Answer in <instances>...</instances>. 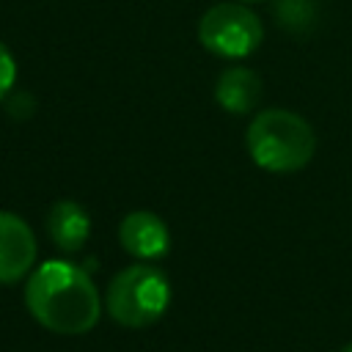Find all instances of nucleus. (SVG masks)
I'll use <instances>...</instances> for the list:
<instances>
[{"label": "nucleus", "instance_id": "39448f33", "mask_svg": "<svg viewBox=\"0 0 352 352\" xmlns=\"http://www.w3.org/2000/svg\"><path fill=\"white\" fill-rule=\"evenodd\" d=\"M33 228L14 212H0V283L11 286L33 272L36 264Z\"/></svg>", "mask_w": 352, "mask_h": 352}, {"label": "nucleus", "instance_id": "1a4fd4ad", "mask_svg": "<svg viewBox=\"0 0 352 352\" xmlns=\"http://www.w3.org/2000/svg\"><path fill=\"white\" fill-rule=\"evenodd\" d=\"M278 16L283 28H297L300 22L311 19V0H280Z\"/></svg>", "mask_w": 352, "mask_h": 352}, {"label": "nucleus", "instance_id": "6e6552de", "mask_svg": "<svg viewBox=\"0 0 352 352\" xmlns=\"http://www.w3.org/2000/svg\"><path fill=\"white\" fill-rule=\"evenodd\" d=\"M261 77L248 66H228L214 82V99L226 113L245 116L261 99Z\"/></svg>", "mask_w": 352, "mask_h": 352}, {"label": "nucleus", "instance_id": "20e7f679", "mask_svg": "<svg viewBox=\"0 0 352 352\" xmlns=\"http://www.w3.org/2000/svg\"><path fill=\"white\" fill-rule=\"evenodd\" d=\"M198 41L206 52L228 60H239L253 55L264 41V25L261 19L236 0L217 3L209 11H204L198 22Z\"/></svg>", "mask_w": 352, "mask_h": 352}, {"label": "nucleus", "instance_id": "f8f14e48", "mask_svg": "<svg viewBox=\"0 0 352 352\" xmlns=\"http://www.w3.org/2000/svg\"><path fill=\"white\" fill-rule=\"evenodd\" d=\"M341 352H352V344H346V346H344V349H341Z\"/></svg>", "mask_w": 352, "mask_h": 352}, {"label": "nucleus", "instance_id": "f03ea898", "mask_svg": "<svg viewBox=\"0 0 352 352\" xmlns=\"http://www.w3.org/2000/svg\"><path fill=\"white\" fill-rule=\"evenodd\" d=\"M245 143L250 160L270 173H297L316 154L314 126L302 116L283 107L256 113Z\"/></svg>", "mask_w": 352, "mask_h": 352}, {"label": "nucleus", "instance_id": "f257e3e1", "mask_svg": "<svg viewBox=\"0 0 352 352\" xmlns=\"http://www.w3.org/2000/svg\"><path fill=\"white\" fill-rule=\"evenodd\" d=\"M25 305L41 327L60 336L88 333L102 314V300L91 275L60 258L44 261L28 275Z\"/></svg>", "mask_w": 352, "mask_h": 352}, {"label": "nucleus", "instance_id": "7ed1b4c3", "mask_svg": "<svg viewBox=\"0 0 352 352\" xmlns=\"http://www.w3.org/2000/svg\"><path fill=\"white\" fill-rule=\"evenodd\" d=\"M107 314L124 327H148L170 305V280L168 275L148 264H129L113 275L104 292Z\"/></svg>", "mask_w": 352, "mask_h": 352}, {"label": "nucleus", "instance_id": "9d476101", "mask_svg": "<svg viewBox=\"0 0 352 352\" xmlns=\"http://www.w3.org/2000/svg\"><path fill=\"white\" fill-rule=\"evenodd\" d=\"M14 82H16V60H14L11 50L0 41V102L11 94Z\"/></svg>", "mask_w": 352, "mask_h": 352}, {"label": "nucleus", "instance_id": "0eeeda50", "mask_svg": "<svg viewBox=\"0 0 352 352\" xmlns=\"http://www.w3.org/2000/svg\"><path fill=\"white\" fill-rule=\"evenodd\" d=\"M47 234L63 253H77L91 236V217L77 201L60 198L47 212Z\"/></svg>", "mask_w": 352, "mask_h": 352}, {"label": "nucleus", "instance_id": "423d86ee", "mask_svg": "<svg viewBox=\"0 0 352 352\" xmlns=\"http://www.w3.org/2000/svg\"><path fill=\"white\" fill-rule=\"evenodd\" d=\"M118 242L129 256L140 261H157L170 250V231L160 214L148 209H135L121 220Z\"/></svg>", "mask_w": 352, "mask_h": 352}, {"label": "nucleus", "instance_id": "9b49d317", "mask_svg": "<svg viewBox=\"0 0 352 352\" xmlns=\"http://www.w3.org/2000/svg\"><path fill=\"white\" fill-rule=\"evenodd\" d=\"M236 3H245L248 6V3H261V0H236Z\"/></svg>", "mask_w": 352, "mask_h": 352}]
</instances>
